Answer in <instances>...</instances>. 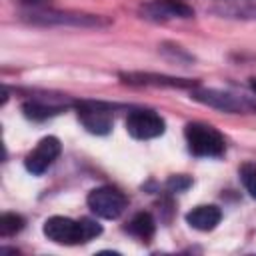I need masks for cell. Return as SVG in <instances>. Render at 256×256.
<instances>
[{
    "label": "cell",
    "mask_w": 256,
    "mask_h": 256,
    "mask_svg": "<svg viewBox=\"0 0 256 256\" xmlns=\"http://www.w3.org/2000/svg\"><path fill=\"white\" fill-rule=\"evenodd\" d=\"M44 236L56 244H84L96 238L102 232V226L92 218H80L72 220L66 216H52L44 222Z\"/></svg>",
    "instance_id": "6da1fadb"
},
{
    "label": "cell",
    "mask_w": 256,
    "mask_h": 256,
    "mask_svg": "<svg viewBox=\"0 0 256 256\" xmlns=\"http://www.w3.org/2000/svg\"><path fill=\"white\" fill-rule=\"evenodd\" d=\"M186 144L190 154L198 158H218L226 150L224 136L210 124L204 122H190L184 128Z\"/></svg>",
    "instance_id": "7a4b0ae2"
},
{
    "label": "cell",
    "mask_w": 256,
    "mask_h": 256,
    "mask_svg": "<svg viewBox=\"0 0 256 256\" xmlns=\"http://www.w3.org/2000/svg\"><path fill=\"white\" fill-rule=\"evenodd\" d=\"M192 98L210 106V108H218L222 112H230V114H248V112H256V96H238L232 92H224V90H214V88H202V90H194Z\"/></svg>",
    "instance_id": "3957f363"
},
{
    "label": "cell",
    "mask_w": 256,
    "mask_h": 256,
    "mask_svg": "<svg viewBox=\"0 0 256 256\" xmlns=\"http://www.w3.org/2000/svg\"><path fill=\"white\" fill-rule=\"evenodd\" d=\"M86 202H88V208H90L96 216L106 218V220H116V218L126 210V206H128L126 196H124L120 190L112 188V186L94 188V190L88 194Z\"/></svg>",
    "instance_id": "277c9868"
},
{
    "label": "cell",
    "mask_w": 256,
    "mask_h": 256,
    "mask_svg": "<svg viewBox=\"0 0 256 256\" xmlns=\"http://www.w3.org/2000/svg\"><path fill=\"white\" fill-rule=\"evenodd\" d=\"M126 130L136 140H150V138L162 136L166 130V124L160 118V114L152 110H132L126 118Z\"/></svg>",
    "instance_id": "5b68a950"
},
{
    "label": "cell",
    "mask_w": 256,
    "mask_h": 256,
    "mask_svg": "<svg viewBox=\"0 0 256 256\" xmlns=\"http://www.w3.org/2000/svg\"><path fill=\"white\" fill-rule=\"evenodd\" d=\"M78 118L82 122V126L98 136H104L112 130V112L106 104L102 102H80L78 106Z\"/></svg>",
    "instance_id": "8992f818"
},
{
    "label": "cell",
    "mask_w": 256,
    "mask_h": 256,
    "mask_svg": "<svg viewBox=\"0 0 256 256\" xmlns=\"http://www.w3.org/2000/svg\"><path fill=\"white\" fill-rule=\"evenodd\" d=\"M60 152H62L60 140H58L56 136H46V138H42V140L36 144V148L26 156L24 166H26V170H28L30 174L40 176V174H44V172L52 166V162L60 156Z\"/></svg>",
    "instance_id": "52a82bcc"
},
{
    "label": "cell",
    "mask_w": 256,
    "mask_h": 256,
    "mask_svg": "<svg viewBox=\"0 0 256 256\" xmlns=\"http://www.w3.org/2000/svg\"><path fill=\"white\" fill-rule=\"evenodd\" d=\"M146 18L166 20V18H192L194 10L184 0H152L144 6Z\"/></svg>",
    "instance_id": "ba28073f"
},
{
    "label": "cell",
    "mask_w": 256,
    "mask_h": 256,
    "mask_svg": "<svg viewBox=\"0 0 256 256\" xmlns=\"http://www.w3.org/2000/svg\"><path fill=\"white\" fill-rule=\"evenodd\" d=\"M222 220V210L214 204H202V206H196L192 208L188 214H186V222L200 230V232H208V230H214Z\"/></svg>",
    "instance_id": "9c48e42d"
},
{
    "label": "cell",
    "mask_w": 256,
    "mask_h": 256,
    "mask_svg": "<svg viewBox=\"0 0 256 256\" xmlns=\"http://www.w3.org/2000/svg\"><path fill=\"white\" fill-rule=\"evenodd\" d=\"M214 10L232 18H256V0H214Z\"/></svg>",
    "instance_id": "30bf717a"
},
{
    "label": "cell",
    "mask_w": 256,
    "mask_h": 256,
    "mask_svg": "<svg viewBox=\"0 0 256 256\" xmlns=\"http://www.w3.org/2000/svg\"><path fill=\"white\" fill-rule=\"evenodd\" d=\"M126 232L132 234L134 238L142 240V242H150V238L156 232V222L152 218V214L148 212H138L126 226Z\"/></svg>",
    "instance_id": "8fae6325"
},
{
    "label": "cell",
    "mask_w": 256,
    "mask_h": 256,
    "mask_svg": "<svg viewBox=\"0 0 256 256\" xmlns=\"http://www.w3.org/2000/svg\"><path fill=\"white\" fill-rule=\"evenodd\" d=\"M126 82L130 84H152V86H192L190 80H178V78H166V76H154V74H126Z\"/></svg>",
    "instance_id": "7c38bea8"
},
{
    "label": "cell",
    "mask_w": 256,
    "mask_h": 256,
    "mask_svg": "<svg viewBox=\"0 0 256 256\" xmlns=\"http://www.w3.org/2000/svg\"><path fill=\"white\" fill-rule=\"evenodd\" d=\"M22 110H24L26 118L44 120V118H48V116L58 114L60 108H58V106H50V104H46V102H42V100H30V102H26V104L22 106Z\"/></svg>",
    "instance_id": "4fadbf2b"
},
{
    "label": "cell",
    "mask_w": 256,
    "mask_h": 256,
    "mask_svg": "<svg viewBox=\"0 0 256 256\" xmlns=\"http://www.w3.org/2000/svg\"><path fill=\"white\" fill-rule=\"evenodd\" d=\"M24 228V218L14 212H4L0 216V236H14Z\"/></svg>",
    "instance_id": "5bb4252c"
},
{
    "label": "cell",
    "mask_w": 256,
    "mask_h": 256,
    "mask_svg": "<svg viewBox=\"0 0 256 256\" xmlns=\"http://www.w3.org/2000/svg\"><path fill=\"white\" fill-rule=\"evenodd\" d=\"M240 180H242L244 188L248 190V194L252 198H256V164H242Z\"/></svg>",
    "instance_id": "9a60e30c"
},
{
    "label": "cell",
    "mask_w": 256,
    "mask_h": 256,
    "mask_svg": "<svg viewBox=\"0 0 256 256\" xmlns=\"http://www.w3.org/2000/svg\"><path fill=\"white\" fill-rule=\"evenodd\" d=\"M192 184V180L188 178V176H184V174H178V176H172L170 180H168V188H170V192H184L188 186Z\"/></svg>",
    "instance_id": "2e32d148"
},
{
    "label": "cell",
    "mask_w": 256,
    "mask_h": 256,
    "mask_svg": "<svg viewBox=\"0 0 256 256\" xmlns=\"http://www.w3.org/2000/svg\"><path fill=\"white\" fill-rule=\"evenodd\" d=\"M20 4L26 6V8L36 10V8H44V6L48 4V0H20Z\"/></svg>",
    "instance_id": "e0dca14e"
},
{
    "label": "cell",
    "mask_w": 256,
    "mask_h": 256,
    "mask_svg": "<svg viewBox=\"0 0 256 256\" xmlns=\"http://www.w3.org/2000/svg\"><path fill=\"white\" fill-rule=\"evenodd\" d=\"M250 88H252V92L256 94V78H252V80H250Z\"/></svg>",
    "instance_id": "ac0fdd59"
}]
</instances>
